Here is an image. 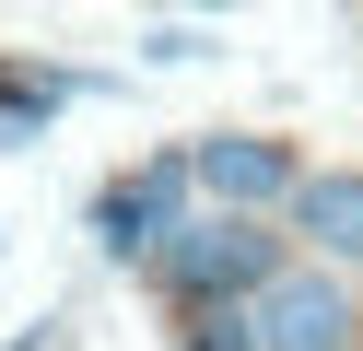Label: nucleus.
<instances>
[{
	"label": "nucleus",
	"instance_id": "1",
	"mask_svg": "<svg viewBox=\"0 0 363 351\" xmlns=\"http://www.w3.org/2000/svg\"><path fill=\"white\" fill-rule=\"evenodd\" d=\"M281 269H293V234H281V223H235V211H199V223L176 234V246L152 257L141 281L176 304V316H246V304H258Z\"/></svg>",
	"mask_w": 363,
	"mask_h": 351
},
{
	"label": "nucleus",
	"instance_id": "2",
	"mask_svg": "<svg viewBox=\"0 0 363 351\" xmlns=\"http://www.w3.org/2000/svg\"><path fill=\"white\" fill-rule=\"evenodd\" d=\"M188 223H199V164H188V140H164V152L118 164V176L82 199V234H94L106 269H152Z\"/></svg>",
	"mask_w": 363,
	"mask_h": 351
},
{
	"label": "nucleus",
	"instance_id": "3",
	"mask_svg": "<svg viewBox=\"0 0 363 351\" xmlns=\"http://www.w3.org/2000/svg\"><path fill=\"white\" fill-rule=\"evenodd\" d=\"M188 164H199V211H235V223L293 211V187L316 176V164L293 152L281 129H199V140H188Z\"/></svg>",
	"mask_w": 363,
	"mask_h": 351
},
{
	"label": "nucleus",
	"instance_id": "4",
	"mask_svg": "<svg viewBox=\"0 0 363 351\" xmlns=\"http://www.w3.org/2000/svg\"><path fill=\"white\" fill-rule=\"evenodd\" d=\"M246 328H258V351H363V293L340 269H316V257H293L246 304Z\"/></svg>",
	"mask_w": 363,
	"mask_h": 351
},
{
	"label": "nucleus",
	"instance_id": "5",
	"mask_svg": "<svg viewBox=\"0 0 363 351\" xmlns=\"http://www.w3.org/2000/svg\"><path fill=\"white\" fill-rule=\"evenodd\" d=\"M293 234H305V257L316 269H340L352 281L363 269V164H316L305 187H293V211H281Z\"/></svg>",
	"mask_w": 363,
	"mask_h": 351
},
{
	"label": "nucleus",
	"instance_id": "6",
	"mask_svg": "<svg viewBox=\"0 0 363 351\" xmlns=\"http://www.w3.org/2000/svg\"><path fill=\"white\" fill-rule=\"evenodd\" d=\"M141 59L152 70H199V59H223V23H141Z\"/></svg>",
	"mask_w": 363,
	"mask_h": 351
},
{
	"label": "nucleus",
	"instance_id": "7",
	"mask_svg": "<svg viewBox=\"0 0 363 351\" xmlns=\"http://www.w3.org/2000/svg\"><path fill=\"white\" fill-rule=\"evenodd\" d=\"M12 351H71V316H35V328H24Z\"/></svg>",
	"mask_w": 363,
	"mask_h": 351
},
{
	"label": "nucleus",
	"instance_id": "8",
	"mask_svg": "<svg viewBox=\"0 0 363 351\" xmlns=\"http://www.w3.org/2000/svg\"><path fill=\"white\" fill-rule=\"evenodd\" d=\"M0 246H12V223H0Z\"/></svg>",
	"mask_w": 363,
	"mask_h": 351
}]
</instances>
